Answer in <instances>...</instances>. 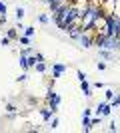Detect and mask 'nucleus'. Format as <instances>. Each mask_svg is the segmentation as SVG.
Segmentation results:
<instances>
[{
  "instance_id": "nucleus-1",
  "label": "nucleus",
  "mask_w": 120,
  "mask_h": 133,
  "mask_svg": "<svg viewBox=\"0 0 120 133\" xmlns=\"http://www.w3.org/2000/svg\"><path fill=\"white\" fill-rule=\"evenodd\" d=\"M104 22H106L104 34H106V36H118V38H120V20H118V16H116L114 12L106 14Z\"/></svg>"
},
{
  "instance_id": "nucleus-2",
  "label": "nucleus",
  "mask_w": 120,
  "mask_h": 133,
  "mask_svg": "<svg viewBox=\"0 0 120 133\" xmlns=\"http://www.w3.org/2000/svg\"><path fill=\"white\" fill-rule=\"evenodd\" d=\"M46 97H48V101H50V109L56 111L58 105H60V95H58L54 89H48V95H46Z\"/></svg>"
},
{
  "instance_id": "nucleus-3",
  "label": "nucleus",
  "mask_w": 120,
  "mask_h": 133,
  "mask_svg": "<svg viewBox=\"0 0 120 133\" xmlns=\"http://www.w3.org/2000/svg\"><path fill=\"white\" fill-rule=\"evenodd\" d=\"M96 111H98V115H102V117L110 115V111H112V103H100Z\"/></svg>"
},
{
  "instance_id": "nucleus-4",
  "label": "nucleus",
  "mask_w": 120,
  "mask_h": 133,
  "mask_svg": "<svg viewBox=\"0 0 120 133\" xmlns=\"http://www.w3.org/2000/svg\"><path fill=\"white\" fill-rule=\"evenodd\" d=\"M64 6H66V2H64V0H62V2H50V12H52V14H56V12L62 10Z\"/></svg>"
},
{
  "instance_id": "nucleus-5",
  "label": "nucleus",
  "mask_w": 120,
  "mask_h": 133,
  "mask_svg": "<svg viewBox=\"0 0 120 133\" xmlns=\"http://www.w3.org/2000/svg\"><path fill=\"white\" fill-rule=\"evenodd\" d=\"M80 44L84 46V48H90V46H92V38H90V36H86V32H84L82 36H80Z\"/></svg>"
},
{
  "instance_id": "nucleus-6",
  "label": "nucleus",
  "mask_w": 120,
  "mask_h": 133,
  "mask_svg": "<svg viewBox=\"0 0 120 133\" xmlns=\"http://www.w3.org/2000/svg\"><path fill=\"white\" fill-rule=\"evenodd\" d=\"M64 70H66V66H64V64H56V66H54V72H52V76H54V78H60V74H62Z\"/></svg>"
},
{
  "instance_id": "nucleus-7",
  "label": "nucleus",
  "mask_w": 120,
  "mask_h": 133,
  "mask_svg": "<svg viewBox=\"0 0 120 133\" xmlns=\"http://www.w3.org/2000/svg\"><path fill=\"white\" fill-rule=\"evenodd\" d=\"M52 113H54V109H42L40 111V115H42V119H50Z\"/></svg>"
},
{
  "instance_id": "nucleus-8",
  "label": "nucleus",
  "mask_w": 120,
  "mask_h": 133,
  "mask_svg": "<svg viewBox=\"0 0 120 133\" xmlns=\"http://www.w3.org/2000/svg\"><path fill=\"white\" fill-rule=\"evenodd\" d=\"M82 127H84V131H90V127H92V121L86 115H84V119H82Z\"/></svg>"
},
{
  "instance_id": "nucleus-9",
  "label": "nucleus",
  "mask_w": 120,
  "mask_h": 133,
  "mask_svg": "<svg viewBox=\"0 0 120 133\" xmlns=\"http://www.w3.org/2000/svg\"><path fill=\"white\" fill-rule=\"evenodd\" d=\"M80 85H82V91H84V95H90V85H88V82H80Z\"/></svg>"
},
{
  "instance_id": "nucleus-10",
  "label": "nucleus",
  "mask_w": 120,
  "mask_h": 133,
  "mask_svg": "<svg viewBox=\"0 0 120 133\" xmlns=\"http://www.w3.org/2000/svg\"><path fill=\"white\" fill-rule=\"evenodd\" d=\"M110 103H112V107H118V105H120V94L116 95V97H112V101H110Z\"/></svg>"
},
{
  "instance_id": "nucleus-11",
  "label": "nucleus",
  "mask_w": 120,
  "mask_h": 133,
  "mask_svg": "<svg viewBox=\"0 0 120 133\" xmlns=\"http://www.w3.org/2000/svg\"><path fill=\"white\" fill-rule=\"evenodd\" d=\"M22 16H24V8L18 6V8H16V18H18V20H22Z\"/></svg>"
},
{
  "instance_id": "nucleus-12",
  "label": "nucleus",
  "mask_w": 120,
  "mask_h": 133,
  "mask_svg": "<svg viewBox=\"0 0 120 133\" xmlns=\"http://www.w3.org/2000/svg\"><path fill=\"white\" fill-rule=\"evenodd\" d=\"M36 70H38V72H44V70H46V64H44V62H38V64H36Z\"/></svg>"
},
{
  "instance_id": "nucleus-13",
  "label": "nucleus",
  "mask_w": 120,
  "mask_h": 133,
  "mask_svg": "<svg viewBox=\"0 0 120 133\" xmlns=\"http://www.w3.org/2000/svg\"><path fill=\"white\" fill-rule=\"evenodd\" d=\"M104 95H106V99H108V101H112V97H114V91H112V89H106V94H104Z\"/></svg>"
},
{
  "instance_id": "nucleus-14",
  "label": "nucleus",
  "mask_w": 120,
  "mask_h": 133,
  "mask_svg": "<svg viewBox=\"0 0 120 133\" xmlns=\"http://www.w3.org/2000/svg\"><path fill=\"white\" fill-rule=\"evenodd\" d=\"M24 32H26V36L30 38V36L34 34V28H32V26H28V28H24Z\"/></svg>"
},
{
  "instance_id": "nucleus-15",
  "label": "nucleus",
  "mask_w": 120,
  "mask_h": 133,
  "mask_svg": "<svg viewBox=\"0 0 120 133\" xmlns=\"http://www.w3.org/2000/svg\"><path fill=\"white\" fill-rule=\"evenodd\" d=\"M4 14H6V4L0 2V16H4Z\"/></svg>"
},
{
  "instance_id": "nucleus-16",
  "label": "nucleus",
  "mask_w": 120,
  "mask_h": 133,
  "mask_svg": "<svg viewBox=\"0 0 120 133\" xmlns=\"http://www.w3.org/2000/svg\"><path fill=\"white\" fill-rule=\"evenodd\" d=\"M0 44H2V46H8V44H10V38H2V40H0Z\"/></svg>"
},
{
  "instance_id": "nucleus-17",
  "label": "nucleus",
  "mask_w": 120,
  "mask_h": 133,
  "mask_svg": "<svg viewBox=\"0 0 120 133\" xmlns=\"http://www.w3.org/2000/svg\"><path fill=\"white\" fill-rule=\"evenodd\" d=\"M40 22L46 24V22H48V16H46V14H42V16H40Z\"/></svg>"
},
{
  "instance_id": "nucleus-18",
  "label": "nucleus",
  "mask_w": 120,
  "mask_h": 133,
  "mask_svg": "<svg viewBox=\"0 0 120 133\" xmlns=\"http://www.w3.org/2000/svg\"><path fill=\"white\" fill-rule=\"evenodd\" d=\"M20 42H22V44H28L30 38H28V36H22V38H20Z\"/></svg>"
},
{
  "instance_id": "nucleus-19",
  "label": "nucleus",
  "mask_w": 120,
  "mask_h": 133,
  "mask_svg": "<svg viewBox=\"0 0 120 133\" xmlns=\"http://www.w3.org/2000/svg\"><path fill=\"white\" fill-rule=\"evenodd\" d=\"M6 109L10 111V113H14V111H16V107H14V105H10V103H8V105H6Z\"/></svg>"
},
{
  "instance_id": "nucleus-20",
  "label": "nucleus",
  "mask_w": 120,
  "mask_h": 133,
  "mask_svg": "<svg viewBox=\"0 0 120 133\" xmlns=\"http://www.w3.org/2000/svg\"><path fill=\"white\" fill-rule=\"evenodd\" d=\"M78 79H80V82H84V79H86V74H82V72H78Z\"/></svg>"
},
{
  "instance_id": "nucleus-21",
  "label": "nucleus",
  "mask_w": 120,
  "mask_h": 133,
  "mask_svg": "<svg viewBox=\"0 0 120 133\" xmlns=\"http://www.w3.org/2000/svg\"><path fill=\"white\" fill-rule=\"evenodd\" d=\"M16 36V30H8V38H14Z\"/></svg>"
},
{
  "instance_id": "nucleus-22",
  "label": "nucleus",
  "mask_w": 120,
  "mask_h": 133,
  "mask_svg": "<svg viewBox=\"0 0 120 133\" xmlns=\"http://www.w3.org/2000/svg\"><path fill=\"white\" fill-rule=\"evenodd\" d=\"M102 117V115H100ZM100 117H94V119H92V125H98V123H100Z\"/></svg>"
},
{
  "instance_id": "nucleus-23",
  "label": "nucleus",
  "mask_w": 120,
  "mask_h": 133,
  "mask_svg": "<svg viewBox=\"0 0 120 133\" xmlns=\"http://www.w3.org/2000/svg\"><path fill=\"white\" fill-rule=\"evenodd\" d=\"M46 4H50V2H62V0H44Z\"/></svg>"
}]
</instances>
